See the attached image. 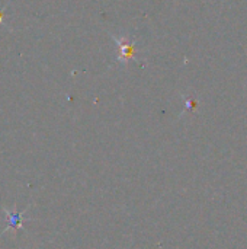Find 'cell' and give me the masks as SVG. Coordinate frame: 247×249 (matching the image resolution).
I'll return each instance as SVG.
<instances>
[{
    "instance_id": "6da1fadb",
    "label": "cell",
    "mask_w": 247,
    "mask_h": 249,
    "mask_svg": "<svg viewBox=\"0 0 247 249\" xmlns=\"http://www.w3.org/2000/svg\"><path fill=\"white\" fill-rule=\"evenodd\" d=\"M3 22V13H0V23Z\"/></svg>"
}]
</instances>
